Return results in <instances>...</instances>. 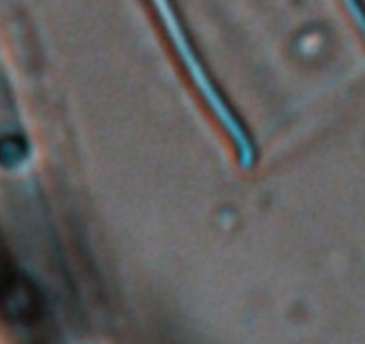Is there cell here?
<instances>
[{"instance_id": "cell-1", "label": "cell", "mask_w": 365, "mask_h": 344, "mask_svg": "<svg viewBox=\"0 0 365 344\" xmlns=\"http://www.w3.org/2000/svg\"><path fill=\"white\" fill-rule=\"evenodd\" d=\"M43 310L36 285L19 270L9 248L0 240V317L15 325H28Z\"/></svg>"}]
</instances>
